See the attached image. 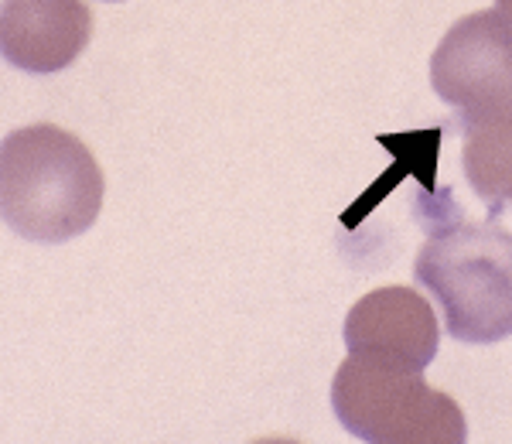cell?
I'll return each instance as SVG.
<instances>
[{
    "instance_id": "obj_1",
    "label": "cell",
    "mask_w": 512,
    "mask_h": 444,
    "mask_svg": "<svg viewBox=\"0 0 512 444\" xmlns=\"http://www.w3.org/2000/svg\"><path fill=\"white\" fill-rule=\"evenodd\" d=\"M103 171L76 134L31 123L0 141V219L28 243H65L103 209Z\"/></svg>"
},
{
    "instance_id": "obj_2",
    "label": "cell",
    "mask_w": 512,
    "mask_h": 444,
    "mask_svg": "<svg viewBox=\"0 0 512 444\" xmlns=\"http://www.w3.org/2000/svg\"><path fill=\"white\" fill-rule=\"evenodd\" d=\"M414 277L441 304L454 342L492 345L512 335V233L495 222H444L417 250Z\"/></svg>"
},
{
    "instance_id": "obj_3",
    "label": "cell",
    "mask_w": 512,
    "mask_h": 444,
    "mask_svg": "<svg viewBox=\"0 0 512 444\" xmlns=\"http://www.w3.org/2000/svg\"><path fill=\"white\" fill-rule=\"evenodd\" d=\"M335 417L366 444H465L468 421L458 400L420 373H400L349 356L332 380Z\"/></svg>"
},
{
    "instance_id": "obj_4",
    "label": "cell",
    "mask_w": 512,
    "mask_h": 444,
    "mask_svg": "<svg viewBox=\"0 0 512 444\" xmlns=\"http://www.w3.org/2000/svg\"><path fill=\"white\" fill-rule=\"evenodd\" d=\"M431 86L461 130L512 117V21L506 14L492 7L451 24L431 55Z\"/></svg>"
},
{
    "instance_id": "obj_5",
    "label": "cell",
    "mask_w": 512,
    "mask_h": 444,
    "mask_svg": "<svg viewBox=\"0 0 512 444\" xmlns=\"http://www.w3.org/2000/svg\"><path fill=\"white\" fill-rule=\"evenodd\" d=\"M342 339L349 356L362 363L424 373L437 359L441 325L431 301L414 287H379L349 311Z\"/></svg>"
},
{
    "instance_id": "obj_6",
    "label": "cell",
    "mask_w": 512,
    "mask_h": 444,
    "mask_svg": "<svg viewBox=\"0 0 512 444\" xmlns=\"http://www.w3.org/2000/svg\"><path fill=\"white\" fill-rule=\"evenodd\" d=\"M93 38V11L82 0H4L0 59L31 76L69 69Z\"/></svg>"
},
{
    "instance_id": "obj_7",
    "label": "cell",
    "mask_w": 512,
    "mask_h": 444,
    "mask_svg": "<svg viewBox=\"0 0 512 444\" xmlns=\"http://www.w3.org/2000/svg\"><path fill=\"white\" fill-rule=\"evenodd\" d=\"M461 164L475 195L489 205V216L499 219L512 205V117L485 120L465 127Z\"/></svg>"
},
{
    "instance_id": "obj_8",
    "label": "cell",
    "mask_w": 512,
    "mask_h": 444,
    "mask_svg": "<svg viewBox=\"0 0 512 444\" xmlns=\"http://www.w3.org/2000/svg\"><path fill=\"white\" fill-rule=\"evenodd\" d=\"M495 11H502L512 21V0H495Z\"/></svg>"
},
{
    "instance_id": "obj_9",
    "label": "cell",
    "mask_w": 512,
    "mask_h": 444,
    "mask_svg": "<svg viewBox=\"0 0 512 444\" xmlns=\"http://www.w3.org/2000/svg\"><path fill=\"white\" fill-rule=\"evenodd\" d=\"M110 4H117V0H110Z\"/></svg>"
}]
</instances>
